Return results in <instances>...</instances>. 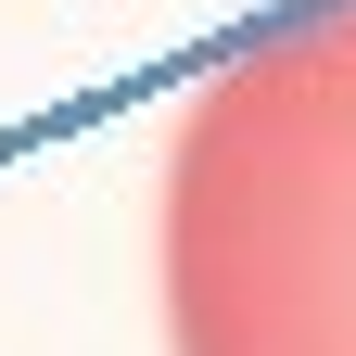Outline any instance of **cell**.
<instances>
[{
  "label": "cell",
  "mask_w": 356,
  "mask_h": 356,
  "mask_svg": "<svg viewBox=\"0 0 356 356\" xmlns=\"http://www.w3.org/2000/svg\"><path fill=\"white\" fill-rule=\"evenodd\" d=\"M165 356H356V0L254 13L153 178Z\"/></svg>",
  "instance_id": "obj_1"
}]
</instances>
